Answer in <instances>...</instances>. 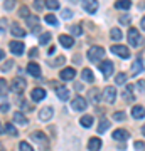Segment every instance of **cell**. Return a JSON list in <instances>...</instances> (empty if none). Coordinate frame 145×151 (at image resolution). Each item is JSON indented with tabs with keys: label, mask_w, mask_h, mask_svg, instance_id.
I'll use <instances>...</instances> for the list:
<instances>
[{
	"label": "cell",
	"mask_w": 145,
	"mask_h": 151,
	"mask_svg": "<svg viewBox=\"0 0 145 151\" xmlns=\"http://www.w3.org/2000/svg\"><path fill=\"white\" fill-rule=\"evenodd\" d=\"M103 55H105V49L100 47V45H93L88 50V59L91 60V62H100L103 59Z\"/></svg>",
	"instance_id": "6da1fadb"
},
{
	"label": "cell",
	"mask_w": 145,
	"mask_h": 151,
	"mask_svg": "<svg viewBox=\"0 0 145 151\" xmlns=\"http://www.w3.org/2000/svg\"><path fill=\"white\" fill-rule=\"evenodd\" d=\"M128 42L132 47H140L144 44V37L140 35V32L137 29H130L128 30Z\"/></svg>",
	"instance_id": "7a4b0ae2"
},
{
	"label": "cell",
	"mask_w": 145,
	"mask_h": 151,
	"mask_svg": "<svg viewBox=\"0 0 145 151\" xmlns=\"http://www.w3.org/2000/svg\"><path fill=\"white\" fill-rule=\"evenodd\" d=\"M86 106H88V103H86L85 97H81V96L73 97V101H71V108L74 109V111H85Z\"/></svg>",
	"instance_id": "3957f363"
},
{
	"label": "cell",
	"mask_w": 145,
	"mask_h": 151,
	"mask_svg": "<svg viewBox=\"0 0 145 151\" xmlns=\"http://www.w3.org/2000/svg\"><path fill=\"white\" fill-rule=\"evenodd\" d=\"M31 139L36 141L39 146H44V148H47V136L44 134L42 131H34L32 134H31Z\"/></svg>",
	"instance_id": "277c9868"
},
{
	"label": "cell",
	"mask_w": 145,
	"mask_h": 151,
	"mask_svg": "<svg viewBox=\"0 0 145 151\" xmlns=\"http://www.w3.org/2000/svg\"><path fill=\"white\" fill-rule=\"evenodd\" d=\"M111 50L113 54H117L118 57H122V59H128L130 57V50L128 47H125V45H111Z\"/></svg>",
	"instance_id": "5b68a950"
},
{
	"label": "cell",
	"mask_w": 145,
	"mask_h": 151,
	"mask_svg": "<svg viewBox=\"0 0 145 151\" xmlns=\"http://www.w3.org/2000/svg\"><path fill=\"white\" fill-rule=\"evenodd\" d=\"M103 99L106 101V103H115V99H117V89L113 86H106L105 87V91H103Z\"/></svg>",
	"instance_id": "8992f818"
},
{
	"label": "cell",
	"mask_w": 145,
	"mask_h": 151,
	"mask_svg": "<svg viewBox=\"0 0 145 151\" xmlns=\"http://www.w3.org/2000/svg\"><path fill=\"white\" fill-rule=\"evenodd\" d=\"M26 81L22 79V77H17V79H14L12 81V91L17 92V94H22L24 92V89H26Z\"/></svg>",
	"instance_id": "52a82bcc"
},
{
	"label": "cell",
	"mask_w": 145,
	"mask_h": 151,
	"mask_svg": "<svg viewBox=\"0 0 145 151\" xmlns=\"http://www.w3.org/2000/svg\"><path fill=\"white\" fill-rule=\"evenodd\" d=\"M100 70L103 72L105 77H110V76L113 74V62H110V60H103L101 64H100Z\"/></svg>",
	"instance_id": "ba28073f"
},
{
	"label": "cell",
	"mask_w": 145,
	"mask_h": 151,
	"mask_svg": "<svg viewBox=\"0 0 145 151\" xmlns=\"http://www.w3.org/2000/svg\"><path fill=\"white\" fill-rule=\"evenodd\" d=\"M52 114H54V109L51 106H46V108H42L39 111V119L41 121H49V119L52 118Z\"/></svg>",
	"instance_id": "9c48e42d"
},
{
	"label": "cell",
	"mask_w": 145,
	"mask_h": 151,
	"mask_svg": "<svg viewBox=\"0 0 145 151\" xmlns=\"http://www.w3.org/2000/svg\"><path fill=\"white\" fill-rule=\"evenodd\" d=\"M31 97H32L34 103H39V101H42L44 97H46V91H44L42 87H36V89H32V92H31Z\"/></svg>",
	"instance_id": "30bf717a"
},
{
	"label": "cell",
	"mask_w": 145,
	"mask_h": 151,
	"mask_svg": "<svg viewBox=\"0 0 145 151\" xmlns=\"http://www.w3.org/2000/svg\"><path fill=\"white\" fill-rule=\"evenodd\" d=\"M130 138V133L127 129H115L113 131V139H117V141H127Z\"/></svg>",
	"instance_id": "8fae6325"
},
{
	"label": "cell",
	"mask_w": 145,
	"mask_h": 151,
	"mask_svg": "<svg viewBox=\"0 0 145 151\" xmlns=\"http://www.w3.org/2000/svg\"><path fill=\"white\" fill-rule=\"evenodd\" d=\"M10 52L14 55H22V54H24V44L19 42V40L10 42Z\"/></svg>",
	"instance_id": "7c38bea8"
},
{
	"label": "cell",
	"mask_w": 145,
	"mask_h": 151,
	"mask_svg": "<svg viewBox=\"0 0 145 151\" xmlns=\"http://www.w3.org/2000/svg\"><path fill=\"white\" fill-rule=\"evenodd\" d=\"M122 96H123V99L127 101V103H132V101L135 99V96H133V86H132V84H127L125 89H123V92H122Z\"/></svg>",
	"instance_id": "4fadbf2b"
},
{
	"label": "cell",
	"mask_w": 145,
	"mask_h": 151,
	"mask_svg": "<svg viewBox=\"0 0 145 151\" xmlns=\"http://www.w3.org/2000/svg\"><path fill=\"white\" fill-rule=\"evenodd\" d=\"M83 10H86L88 14H95L98 10V4L95 0H86V2H83Z\"/></svg>",
	"instance_id": "5bb4252c"
},
{
	"label": "cell",
	"mask_w": 145,
	"mask_h": 151,
	"mask_svg": "<svg viewBox=\"0 0 145 151\" xmlns=\"http://www.w3.org/2000/svg\"><path fill=\"white\" fill-rule=\"evenodd\" d=\"M56 96L59 97L61 101H66V99H69V89L64 86H58L56 87Z\"/></svg>",
	"instance_id": "9a60e30c"
},
{
	"label": "cell",
	"mask_w": 145,
	"mask_h": 151,
	"mask_svg": "<svg viewBox=\"0 0 145 151\" xmlns=\"http://www.w3.org/2000/svg\"><path fill=\"white\" fill-rule=\"evenodd\" d=\"M61 79L63 81H71V79H74V76H76V70L73 69V67H68V69H63L61 70Z\"/></svg>",
	"instance_id": "2e32d148"
},
{
	"label": "cell",
	"mask_w": 145,
	"mask_h": 151,
	"mask_svg": "<svg viewBox=\"0 0 145 151\" xmlns=\"http://www.w3.org/2000/svg\"><path fill=\"white\" fill-rule=\"evenodd\" d=\"M59 42H61V45H63V47L69 49V47H73V45H74V39L63 34V35H59Z\"/></svg>",
	"instance_id": "e0dca14e"
},
{
	"label": "cell",
	"mask_w": 145,
	"mask_h": 151,
	"mask_svg": "<svg viewBox=\"0 0 145 151\" xmlns=\"http://www.w3.org/2000/svg\"><path fill=\"white\" fill-rule=\"evenodd\" d=\"M100 148H101V139L100 138H91L88 141V150L90 151H100Z\"/></svg>",
	"instance_id": "ac0fdd59"
},
{
	"label": "cell",
	"mask_w": 145,
	"mask_h": 151,
	"mask_svg": "<svg viewBox=\"0 0 145 151\" xmlns=\"http://www.w3.org/2000/svg\"><path fill=\"white\" fill-rule=\"evenodd\" d=\"M142 70H144V62H142L140 57H137V60H133V64H132V74L137 76V74H140Z\"/></svg>",
	"instance_id": "d6986e66"
},
{
	"label": "cell",
	"mask_w": 145,
	"mask_h": 151,
	"mask_svg": "<svg viewBox=\"0 0 145 151\" xmlns=\"http://www.w3.org/2000/svg\"><path fill=\"white\" fill-rule=\"evenodd\" d=\"M10 34L12 35H14V37H26V30H24V29L20 27V25H17V24H14V25H12L10 27Z\"/></svg>",
	"instance_id": "ffe728a7"
},
{
	"label": "cell",
	"mask_w": 145,
	"mask_h": 151,
	"mask_svg": "<svg viewBox=\"0 0 145 151\" xmlns=\"http://www.w3.org/2000/svg\"><path fill=\"white\" fill-rule=\"evenodd\" d=\"M27 72L31 76H34V77H39V76H41V67H39V64H36V62H31V64L27 65Z\"/></svg>",
	"instance_id": "44dd1931"
},
{
	"label": "cell",
	"mask_w": 145,
	"mask_h": 151,
	"mask_svg": "<svg viewBox=\"0 0 145 151\" xmlns=\"http://www.w3.org/2000/svg\"><path fill=\"white\" fill-rule=\"evenodd\" d=\"M132 116H133L135 119L145 118V108L144 106H135V108H132Z\"/></svg>",
	"instance_id": "7402d4cb"
},
{
	"label": "cell",
	"mask_w": 145,
	"mask_h": 151,
	"mask_svg": "<svg viewBox=\"0 0 145 151\" xmlns=\"http://www.w3.org/2000/svg\"><path fill=\"white\" fill-rule=\"evenodd\" d=\"M14 121L15 123H19V124H22V126H26L29 121H27V118H26V114L24 113H20V111H15L14 113Z\"/></svg>",
	"instance_id": "603a6c76"
},
{
	"label": "cell",
	"mask_w": 145,
	"mask_h": 151,
	"mask_svg": "<svg viewBox=\"0 0 145 151\" xmlns=\"http://www.w3.org/2000/svg\"><path fill=\"white\" fill-rule=\"evenodd\" d=\"M81 77H83V81H85V82H93V81H95V76H93L91 69H86V67H83Z\"/></svg>",
	"instance_id": "cb8c5ba5"
},
{
	"label": "cell",
	"mask_w": 145,
	"mask_h": 151,
	"mask_svg": "<svg viewBox=\"0 0 145 151\" xmlns=\"http://www.w3.org/2000/svg\"><path fill=\"white\" fill-rule=\"evenodd\" d=\"M79 123H81V126H85V128H91V126H93V116L85 114V116L79 119Z\"/></svg>",
	"instance_id": "d4e9b609"
},
{
	"label": "cell",
	"mask_w": 145,
	"mask_h": 151,
	"mask_svg": "<svg viewBox=\"0 0 145 151\" xmlns=\"http://www.w3.org/2000/svg\"><path fill=\"white\" fill-rule=\"evenodd\" d=\"M90 101H91L93 104L100 103V91H98V89H95V87L90 91Z\"/></svg>",
	"instance_id": "484cf974"
},
{
	"label": "cell",
	"mask_w": 145,
	"mask_h": 151,
	"mask_svg": "<svg viewBox=\"0 0 145 151\" xmlns=\"http://www.w3.org/2000/svg\"><path fill=\"white\" fill-rule=\"evenodd\" d=\"M7 92H9V82L5 79H2L0 81V97H5Z\"/></svg>",
	"instance_id": "4316f807"
},
{
	"label": "cell",
	"mask_w": 145,
	"mask_h": 151,
	"mask_svg": "<svg viewBox=\"0 0 145 151\" xmlns=\"http://www.w3.org/2000/svg\"><path fill=\"white\" fill-rule=\"evenodd\" d=\"M4 131H5V133H9V134H12V136H17V134H19L17 128H15V126H14L12 123H7V124H5V128H4Z\"/></svg>",
	"instance_id": "83f0119b"
},
{
	"label": "cell",
	"mask_w": 145,
	"mask_h": 151,
	"mask_svg": "<svg viewBox=\"0 0 145 151\" xmlns=\"http://www.w3.org/2000/svg\"><path fill=\"white\" fill-rule=\"evenodd\" d=\"M115 7H117V9L128 10L130 7H132V2H130V0H120V2H117V4H115Z\"/></svg>",
	"instance_id": "f1b7e54d"
},
{
	"label": "cell",
	"mask_w": 145,
	"mask_h": 151,
	"mask_svg": "<svg viewBox=\"0 0 145 151\" xmlns=\"http://www.w3.org/2000/svg\"><path fill=\"white\" fill-rule=\"evenodd\" d=\"M44 20L47 22V24H51V25H56V27L59 25V20L56 19V15H51V14H49V15H46V17H44Z\"/></svg>",
	"instance_id": "f546056e"
},
{
	"label": "cell",
	"mask_w": 145,
	"mask_h": 151,
	"mask_svg": "<svg viewBox=\"0 0 145 151\" xmlns=\"http://www.w3.org/2000/svg\"><path fill=\"white\" fill-rule=\"evenodd\" d=\"M110 37H111L113 40H120V39H122V30H120V29H111V30H110Z\"/></svg>",
	"instance_id": "4dcf8cb0"
},
{
	"label": "cell",
	"mask_w": 145,
	"mask_h": 151,
	"mask_svg": "<svg viewBox=\"0 0 145 151\" xmlns=\"http://www.w3.org/2000/svg\"><path fill=\"white\" fill-rule=\"evenodd\" d=\"M46 7H47L49 10H58V9H59V2H56V0H47V2H46Z\"/></svg>",
	"instance_id": "1f68e13d"
},
{
	"label": "cell",
	"mask_w": 145,
	"mask_h": 151,
	"mask_svg": "<svg viewBox=\"0 0 145 151\" xmlns=\"http://www.w3.org/2000/svg\"><path fill=\"white\" fill-rule=\"evenodd\" d=\"M110 128V121H106V119H103L101 123H100V126H98V133H105V131Z\"/></svg>",
	"instance_id": "d6a6232c"
},
{
	"label": "cell",
	"mask_w": 145,
	"mask_h": 151,
	"mask_svg": "<svg viewBox=\"0 0 145 151\" xmlns=\"http://www.w3.org/2000/svg\"><path fill=\"white\" fill-rule=\"evenodd\" d=\"M125 81H127V76L123 74V72H120V74H117V77H115V82L117 84H120V86H123Z\"/></svg>",
	"instance_id": "836d02e7"
},
{
	"label": "cell",
	"mask_w": 145,
	"mask_h": 151,
	"mask_svg": "<svg viewBox=\"0 0 145 151\" xmlns=\"http://www.w3.org/2000/svg\"><path fill=\"white\" fill-rule=\"evenodd\" d=\"M19 150H20V151H34V148L29 145L27 141H22L20 145H19Z\"/></svg>",
	"instance_id": "e575fe53"
},
{
	"label": "cell",
	"mask_w": 145,
	"mask_h": 151,
	"mask_svg": "<svg viewBox=\"0 0 145 151\" xmlns=\"http://www.w3.org/2000/svg\"><path fill=\"white\" fill-rule=\"evenodd\" d=\"M113 119H115V121H125V119H127V114L122 113V111H117V113L113 114Z\"/></svg>",
	"instance_id": "d590c367"
},
{
	"label": "cell",
	"mask_w": 145,
	"mask_h": 151,
	"mask_svg": "<svg viewBox=\"0 0 145 151\" xmlns=\"http://www.w3.org/2000/svg\"><path fill=\"white\" fill-rule=\"evenodd\" d=\"M37 22H39V19H37L36 15H31L29 19H27V24H29V27L32 25V29H34V27H37Z\"/></svg>",
	"instance_id": "8d00e7d4"
},
{
	"label": "cell",
	"mask_w": 145,
	"mask_h": 151,
	"mask_svg": "<svg viewBox=\"0 0 145 151\" xmlns=\"http://www.w3.org/2000/svg\"><path fill=\"white\" fill-rule=\"evenodd\" d=\"M69 32L73 34V35H81V34H83V29H81L79 25H73V27H69Z\"/></svg>",
	"instance_id": "74e56055"
},
{
	"label": "cell",
	"mask_w": 145,
	"mask_h": 151,
	"mask_svg": "<svg viewBox=\"0 0 145 151\" xmlns=\"http://www.w3.org/2000/svg\"><path fill=\"white\" fill-rule=\"evenodd\" d=\"M19 15L24 17V19H29V17H31V14H29V9H27V7H20V9H19Z\"/></svg>",
	"instance_id": "f35d334b"
},
{
	"label": "cell",
	"mask_w": 145,
	"mask_h": 151,
	"mask_svg": "<svg viewBox=\"0 0 145 151\" xmlns=\"http://www.w3.org/2000/svg\"><path fill=\"white\" fill-rule=\"evenodd\" d=\"M39 40H41V44H42V45H46V44H49V40H51V34H49V32L42 34Z\"/></svg>",
	"instance_id": "ab89813d"
},
{
	"label": "cell",
	"mask_w": 145,
	"mask_h": 151,
	"mask_svg": "<svg viewBox=\"0 0 145 151\" xmlns=\"http://www.w3.org/2000/svg\"><path fill=\"white\" fill-rule=\"evenodd\" d=\"M133 146H135V150H138V151H144L145 150V143H144V141H135Z\"/></svg>",
	"instance_id": "60d3db41"
},
{
	"label": "cell",
	"mask_w": 145,
	"mask_h": 151,
	"mask_svg": "<svg viewBox=\"0 0 145 151\" xmlns=\"http://www.w3.org/2000/svg\"><path fill=\"white\" fill-rule=\"evenodd\" d=\"M135 87H137V91H138V92H144L145 91V81H138Z\"/></svg>",
	"instance_id": "b9f144b4"
},
{
	"label": "cell",
	"mask_w": 145,
	"mask_h": 151,
	"mask_svg": "<svg viewBox=\"0 0 145 151\" xmlns=\"http://www.w3.org/2000/svg\"><path fill=\"white\" fill-rule=\"evenodd\" d=\"M12 65H14V60H7L5 64H4V67H2V70H5V72H7V70L12 69Z\"/></svg>",
	"instance_id": "7bdbcfd3"
},
{
	"label": "cell",
	"mask_w": 145,
	"mask_h": 151,
	"mask_svg": "<svg viewBox=\"0 0 145 151\" xmlns=\"http://www.w3.org/2000/svg\"><path fill=\"white\" fill-rule=\"evenodd\" d=\"M71 17H73V12L68 10V9H64V10H63V19H66V20H68V19H71Z\"/></svg>",
	"instance_id": "ee69618b"
},
{
	"label": "cell",
	"mask_w": 145,
	"mask_h": 151,
	"mask_svg": "<svg viewBox=\"0 0 145 151\" xmlns=\"http://www.w3.org/2000/svg\"><path fill=\"white\" fill-rule=\"evenodd\" d=\"M120 24H125V25L130 24V15H122L120 17Z\"/></svg>",
	"instance_id": "f6af8a7d"
},
{
	"label": "cell",
	"mask_w": 145,
	"mask_h": 151,
	"mask_svg": "<svg viewBox=\"0 0 145 151\" xmlns=\"http://www.w3.org/2000/svg\"><path fill=\"white\" fill-rule=\"evenodd\" d=\"M5 27H7V20H5V19H0V32H2V34H4Z\"/></svg>",
	"instance_id": "bcb514c9"
},
{
	"label": "cell",
	"mask_w": 145,
	"mask_h": 151,
	"mask_svg": "<svg viewBox=\"0 0 145 151\" xmlns=\"http://www.w3.org/2000/svg\"><path fill=\"white\" fill-rule=\"evenodd\" d=\"M64 57H58L56 60H52V65H61V64H64Z\"/></svg>",
	"instance_id": "7dc6e473"
},
{
	"label": "cell",
	"mask_w": 145,
	"mask_h": 151,
	"mask_svg": "<svg viewBox=\"0 0 145 151\" xmlns=\"http://www.w3.org/2000/svg\"><path fill=\"white\" fill-rule=\"evenodd\" d=\"M46 5V4H41V2H39V0H36V4H34V9H36V10H42V7Z\"/></svg>",
	"instance_id": "c3c4849f"
},
{
	"label": "cell",
	"mask_w": 145,
	"mask_h": 151,
	"mask_svg": "<svg viewBox=\"0 0 145 151\" xmlns=\"http://www.w3.org/2000/svg\"><path fill=\"white\" fill-rule=\"evenodd\" d=\"M9 109H10V106H9V104H7V103L0 104V111H2V113H7V111H9Z\"/></svg>",
	"instance_id": "681fc988"
},
{
	"label": "cell",
	"mask_w": 145,
	"mask_h": 151,
	"mask_svg": "<svg viewBox=\"0 0 145 151\" xmlns=\"http://www.w3.org/2000/svg\"><path fill=\"white\" fill-rule=\"evenodd\" d=\"M29 57H32V59H34V57H37V49H36V47L29 50Z\"/></svg>",
	"instance_id": "f907efd6"
},
{
	"label": "cell",
	"mask_w": 145,
	"mask_h": 151,
	"mask_svg": "<svg viewBox=\"0 0 145 151\" xmlns=\"http://www.w3.org/2000/svg\"><path fill=\"white\" fill-rule=\"evenodd\" d=\"M12 7H14V2H12V0H9V2L5 4V9H9V10H10Z\"/></svg>",
	"instance_id": "816d5d0a"
},
{
	"label": "cell",
	"mask_w": 145,
	"mask_h": 151,
	"mask_svg": "<svg viewBox=\"0 0 145 151\" xmlns=\"http://www.w3.org/2000/svg\"><path fill=\"white\" fill-rule=\"evenodd\" d=\"M140 27H142V29H144V30H145V17H144V19H142V22H140Z\"/></svg>",
	"instance_id": "f5cc1de1"
},
{
	"label": "cell",
	"mask_w": 145,
	"mask_h": 151,
	"mask_svg": "<svg viewBox=\"0 0 145 151\" xmlns=\"http://www.w3.org/2000/svg\"><path fill=\"white\" fill-rule=\"evenodd\" d=\"M4 55H5V54H4V50H2V49H0V60L4 59Z\"/></svg>",
	"instance_id": "db71d44e"
},
{
	"label": "cell",
	"mask_w": 145,
	"mask_h": 151,
	"mask_svg": "<svg viewBox=\"0 0 145 151\" xmlns=\"http://www.w3.org/2000/svg\"><path fill=\"white\" fill-rule=\"evenodd\" d=\"M142 131H144V134H145V124H144V128H142Z\"/></svg>",
	"instance_id": "11a10c76"
},
{
	"label": "cell",
	"mask_w": 145,
	"mask_h": 151,
	"mask_svg": "<svg viewBox=\"0 0 145 151\" xmlns=\"http://www.w3.org/2000/svg\"><path fill=\"white\" fill-rule=\"evenodd\" d=\"M2 131H4V129H2V126H0V133H2Z\"/></svg>",
	"instance_id": "9f6ffc18"
}]
</instances>
